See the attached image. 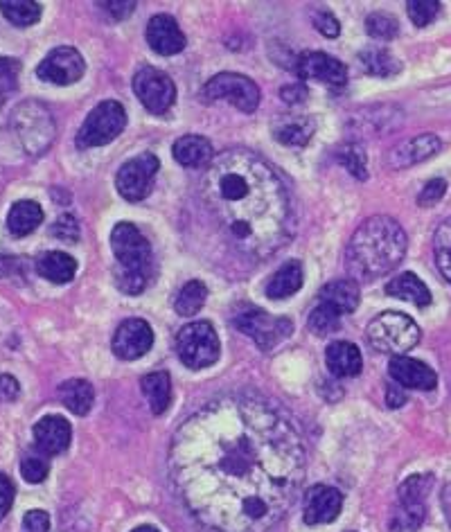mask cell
<instances>
[{
    "label": "cell",
    "instance_id": "obj_48",
    "mask_svg": "<svg viewBox=\"0 0 451 532\" xmlns=\"http://www.w3.org/2000/svg\"><path fill=\"white\" fill-rule=\"evenodd\" d=\"M19 395H21V386L16 377L0 375V399H3V402H14Z\"/></svg>",
    "mask_w": 451,
    "mask_h": 532
},
{
    "label": "cell",
    "instance_id": "obj_36",
    "mask_svg": "<svg viewBox=\"0 0 451 532\" xmlns=\"http://www.w3.org/2000/svg\"><path fill=\"white\" fill-rule=\"evenodd\" d=\"M336 158L339 163L346 167L350 174H355L357 179H368V163H366V152L355 143H348L336 149Z\"/></svg>",
    "mask_w": 451,
    "mask_h": 532
},
{
    "label": "cell",
    "instance_id": "obj_49",
    "mask_svg": "<svg viewBox=\"0 0 451 532\" xmlns=\"http://www.w3.org/2000/svg\"><path fill=\"white\" fill-rule=\"evenodd\" d=\"M280 95H282V100H285L287 104H298V102H303L305 97H307V88H305V84H291V86L282 88Z\"/></svg>",
    "mask_w": 451,
    "mask_h": 532
},
{
    "label": "cell",
    "instance_id": "obj_37",
    "mask_svg": "<svg viewBox=\"0 0 451 532\" xmlns=\"http://www.w3.org/2000/svg\"><path fill=\"white\" fill-rule=\"evenodd\" d=\"M309 330H312L316 336H327L336 332L341 327V314L334 312L332 307L327 305H318L312 309V314H309Z\"/></svg>",
    "mask_w": 451,
    "mask_h": 532
},
{
    "label": "cell",
    "instance_id": "obj_7",
    "mask_svg": "<svg viewBox=\"0 0 451 532\" xmlns=\"http://www.w3.org/2000/svg\"><path fill=\"white\" fill-rule=\"evenodd\" d=\"M433 487L431 474H415L397 490V508L391 521L393 532H418L427 519V496Z\"/></svg>",
    "mask_w": 451,
    "mask_h": 532
},
{
    "label": "cell",
    "instance_id": "obj_42",
    "mask_svg": "<svg viewBox=\"0 0 451 532\" xmlns=\"http://www.w3.org/2000/svg\"><path fill=\"white\" fill-rule=\"evenodd\" d=\"M48 472H50V467L43 458H37V456L23 458L21 474L28 483H43L48 478Z\"/></svg>",
    "mask_w": 451,
    "mask_h": 532
},
{
    "label": "cell",
    "instance_id": "obj_9",
    "mask_svg": "<svg viewBox=\"0 0 451 532\" xmlns=\"http://www.w3.org/2000/svg\"><path fill=\"white\" fill-rule=\"evenodd\" d=\"M219 336L208 321H194L176 334V352L183 366L203 370L219 359Z\"/></svg>",
    "mask_w": 451,
    "mask_h": 532
},
{
    "label": "cell",
    "instance_id": "obj_26",
    "mask_svg": "<svg viewBox=\"0 0 451 532\" xmlns=\"http://www.w3.org/2000/svg\"><path fill=\"white\" fill-rule=\"evenodd\" d=\"M37 271L41 278L55 282V285H66V282L75 278L77 262L73 260V257L61 251H48V253L39 255Z\"/></svg>",
    "mask_w": 451,
    "mask_h": 532
},
{
    "label": "cell",
    "instance_id": "obj_6",
    "mask_svg": "<svg viewBox=\"0 0 451 532\" xmlns=\"http://www.w3.org/2000/svg\"><path fill=\"white\" fill-rule=\"evenodd\" d=\"M10 127L28 154H43L55 140V120L39 102H23L14 109Z\"/></svg>",
    "mask_w": 451,
    "mask_h": 532
},
{
    "label": "cell",
    "instance_id": "obj_40",
    "mask_svg": "<svg viewBox=\"0 0 451 532\" xmlns=\"http://www.w3.org/2000/svg\"><path fill=\"white\" fill-rule=\"evenodd\" d=\"M406 10H409V19L418 25V28H424V25H429L438 16L440 3L438 0H409Z\"/></svg>",
    "mask_w": 451,
    "mask_h": 532
},
{
    "label": "cell",
    "instance_id": "obj_13",
    "mask_svg": "<svg viewBox=\"0 0 451 532\" xmlns=\"http://www.w3.org/2000/svg\"><path fill=\"white\" fill-rule=\"evenodd\" d=\"M134 93L147 111L165 115L176 102V86L163 70L140 68L134 77Z\"/></svg>",
    "mask_w": 451,
    "mask_h": 532
},
{
    "label": "cell",
    "instance_id": "obj_31",
    "mask_svg": "<svg viewBox=\"0 0 451 532\" xmlns=\"http://www.w3.org/2000/svg\"><path fill=\"white\" fill-rule=\"evenodd\" d=\"M359 64L368 75L375 77H393L402 70L400 61L393 57V52L386 48H368L359 55Z\"/></svg>",
    "mask_w": 451,
    "mask_h": 532
},
{
    "label": "cell",
    "instance_id": "obj_38",
    "mask_svg": "<svg viewBox=\"0 0 451 532\" xmlns=\"http://www.w3.org/2000/svg\"><path fill=\"white\" fill-rule=\"evenodd\" d=\"M19 75H21L19 61L10 57H0V109H3L7 95L14 93L16 86H19Z\"/></svg>",
    "mask_w": 451,
    "mask_h": 532
},
{
    "label": "cell",
    "instance_id": "obj_35",
    "mask_svg": "<svg viewBox=\"0 0 451 532\" xmlns=\"http://www.w3.org/2000/svg\"><path fill=\"white\" fill-rule=\"evenodd\" d=\"M433 255L442 278L451 282V217L442 221L433 235Z\"/></svg>",
    "mask_w": 451,
    "mask_h": 532
},
{
    "label": "cell",
    "instance_id": "obj_18",
    "mask_svg": "<svg viewBox=\"0 0 451 532\" xmlns=\"http://www.w3.org/2000/svg\"><path fill=\"white\" fill-rule=\"evenodd\" d=\"M440 149H442V140L438 136H433V133H420V136L397 145L393 152L386 156V163L388 167H393V170H404V167L429 161V158L436 156Z\"/></svg>",
    "mask_w": 451,
    "mask_h": 532
},
{
    "label": "cell",
    "instance_id": "obj_10",
    "mask_svg": "<svg viewBox=\"0 0 451 532\" xmlns=\"http://www.w3.org/2000/svg\"><path fill=\"white\" fill-rule=\"evenodd\" d=\"M235 327L242 334L251 336V339L258 343V348L269 352L276 348L278 343L289 339L291 332H294V325H291L289 318H278L258 309L253 305H244L240 312L235 314Z\"/></svg>",
    "mask_w": 451,
    "mask_h": 532
},
{
    "label": "cell",
    "instance_id": "obj_11",
    "mask_svg": "<svg viewBox=\"0 0 451 532\" xmlns=\"http://www.w3.org/2000/svg\"><path fill=\"white\" fill-rule=\"evenodd\" d=\"M201 97L206 102L226 100L235 104L244 113H253L260 106V88L253 79L237 73H219L201 88Z\"/></svg>",
    "mask_w": 451,
    "mask_h": 532
},
{
    "label": "cell",
    "instance_id": "obj_4",
    "mask_svg": "<svg viewBox=\"0 0 451 532\" xmlns=\"http://www.w3.org/2000/svg\"><path fill=\"white\" fill-rule=\"evenodd\" d=\"M111 248L120 262V273L116 276L118 289L127 296L143 294L154 271L152 246H149L143 230L129 224V221H120L111 230Z\"/></svg>",
    "mask_w": 451,
    "mask_h": 532
},
{
    "label": "cell",
    "instance_id": "obj_29",
    "mask_svg": "<svg viewBox=\"0 0 451 532\" xmlns=\"http://www.w3.org/2000/svg\"><path fill=\"white\" fill-rule=\"evenodd\" d=\"M43 224V208L37 201H19L14 203L10 215H7V228L14 237H25Z\"/></svg>",
    "mask_w": 451,
    "mask_h": 532
},
{
    "label": "cell",
    "instance_id": "obj_52",
    "mask_svg": "<svg viewBox=\"0 0 451 532\" xmlns=\"http://www.w3.org/2000/svg\"><path fill=\"white\" fill-rule=\"evenodd\" d=\"M131 532H161V530H158V528H154V526H140V528H136V530H131Z\"/></svg>",
    "mask_w": 451,
    "mask_h": 532
},
{
    "label": "cell",
    "instance_id": "obj_43",
    "mask_svg": "<svg viewBox=\"0 0 451 532\" xmlns=\"http://www.w3.org/2000/svg\"><path fill=\"white\" fill-rule=\"evenodd\" d=\"M445 192H447V183L442 179H433L424 185V190L420 192V197H418V203L422 208H429V206H433V203H438L442 197H445Z\"/></svg>",
    "mask_w": 451,
    "mask_h": 532
},
{
    "label": "cell",
    "instance_id": "obj_27",
    "mask_svg": "<svg viewBox=\"0 0 451 532\" xmlns=\"http://www.w3.org/2000/svg\"><path fill=\"white\" fill-rule=\"evenodd\" d=\"M140 386H143V393L149 399V409H152L154 415H163L167 409H170L172 379L165 370L149 372V375H145L143 381H140Z\"/></svg>",
    "mask_w": 451,
    "mask_h": 532
},
{
    "label": "cell",
    "instance_id": "obj_28",
    "mask_svg": "<svg viewBox=\"0 0 451 532\" xmlns=\"http://www.w3.org/2000/svg\"><path fill=\"white\" fill-rule=\"evenodd\" d=\"M386 294L400 300H409L415 307L431 305V291L415 273H402L386 285Z\"/></svg>",
    "mask_w": 451,
    "mask_h": 532
},
{
    "label": "cell",
    "instance_id": "obj_51",
    "mask_svg": "<svg viewBox=\"0 0 451 532\" xmlns=\"http://www.w3.org/2000/svg\"><path fill=\"white\" fill-rule=\"evenodd\" d=\"M440 503H442V510H445V514H447V521L451 523V483H447L445 490H442Z\"/></svg>",
    "mask_w": 451,
    "mask_h": 532
},
{
    "label": "cell",
    "instance_id": "obj_47",
    "mask_svg": "<svg viewBox=\"0 0 451 532\" xmlns=\"http://www.w3.org/2000/svg\"><path fill=\"white\" fill-rule=\"evenodd\" d=\"M100 7L104 12H109L113 19H127V16L136 12L134 0H120V3H116V0H109V3H100Z\"/></svg>",
    "mask_w": 451,
    "mask_h": 532
},
{
    "label": "cell",
    "instance_id": "obj_33",
    "mask_svg": "<svg viewBox=\"0 0 451 532\" xmlns=\"http://www.w3.org/2000/svg\"><path fill=\"white\" fill-rule=\"evenodd\" d=\"M208 300V287L203 285L201 280H190L188 285H183V289L179 291V296L174 300V309L179 316H194L199 314L203 305H206Z\"/></svg>",
    "mask_w": 451,
    "mask_h": 532
},
{
    "label": "cell",
    "instance_id": "obj_16",
    "mask_svg": "<svg viewBox=\"0 0 451 532\" xmlns=\"http://www.w3.org/2000/svg\"><path fill=\"white\" fill-rule=\"evenodd\" d=\"M300 79H314L327 86H343L348 82V68L325 52H303L294 64Z\"/></svg>",
    "mask_w": 451,
    "mask_h": 532
},
{
    "label": "cell",
    "instance_id": "obj_20",
    "mask_svg": "<svg viewBox=\"0 0 451 532\" xmlns=\"http://www.w3.org/2000/svg\"><path fill=\"white\" fill-rule=\"evenodd\" d=\"M388 372L397 386L415 388V390H433L438 386V377L427 363L411 357H393L388 363Z\"/></svg>",
    "mask_w": 451,
    "mask_h": 532
},
{
    "label": "cell",
    "instance_id": "obj_41",
    "mask_svg": "<svg viewBox=\"0 0 451 532\" xmlns=\"http://www.w3.org/2000/svg\"><path fill=\"white\" fill-rule=\"evenodd\" d=\"M50 233H52V237L61 239V242L75 244L77 239H79V233H82V230H79V224H77V219H75L73 215H61V217L55 221V224H52Z\"/></svg>",
    "mask_w": 451,
    "mask_h": 532
},
{
    "label": "cell",
    "instance_id": "obj_46",
    "mask_svg": "<svg viewBox=\"0 0 451 532\" xmlns=\"http://www.w3.org/2000/svg\"><path fill=\"white\" fill-rule=\"evenodd\" d=\"M14 503V485L10 481V476H5L0 472V521L7 517Z\"/></svg>",
    "mask_w": 451,
    "mask_h": 532
},
{
    "label": "cell",
    "instance_id": "obj_39",
    "mask_svg": "<svg viewBox=\"0 0 451 532\" xmlns=\"http://www.w3.org/2000/svg\"><path fill=\"white\" fill-rule=\"evenodd\" d=\"M397 30H400V25L393 19L391 14H370L366 19V32L370 37H375L379 41H391L397 37Z\"/></svg>",
    "mask_w": 451,
    "mask_h": 532
},
{
    "label": "cell",
    "instance_id": "obj_2",
    "mask_svg": "<svg viewBox=\"0 0 451 532\" xmlns=\"http://www.w3.org/2000/svg\"><path fill=\"white\" fill-rule=\"evenodd\" d=\"M203 201L244 255L276 253L291 235V203L276 170L246 149L219 154L201 181Z\"/></svg>",
    "mask_w": 451,
    "mask_h": 532
},
{
    "label": "cell",
    "instance_id": "obj_44",
    "mask_svg": "<svg viewBox=\"0 0 451 532\" xmlns=\"http://www.w3.org/2000/svg\"><path fill=\"white\" fill-rule=\"evenodd\" d=\"M314 25H316V30H318V32H323L327 39L339 37V32H341L339 21H336V19H334V14H332V12H327V10H318V12H314Z\"/></svg>",
    "mask_w": 451,
    "mask_h": 532
},
{
    "label": "cell",
    "instance_id": "obj_3",
    "mask_svg": "<svg viewBox=\"0 0 451 532\" xmlns=\"http://www.w3.org/2000/svg\"><path fill=\"white\" fill-rule=\"evenodd\" d=\"M404 228L393 217H370L357 228L348 244V271L352 280L373 282L395 271L406 255Z\"/></svg>",
    "mask_w": 451,
    "mask_h": 532
},
{
    "label": "cell",
    "instance_id": "obj_24",
    "mask_svg": "<svg viewBox=\"0 0 451 532\" xmlns=\"http://www.w3.org/2000/svg\"><path fill=\"white\" fill-rule=\"evenodd\" d=\"M174 158L179 161L183 167H208L215 158H212V145L206 138L201 136H183L174 143Z\"/></svg>",
    "mask_w": 451,
    "mask_h": 532
},
{
    "label": "cell",
    "instance_id": "obj_8",
    "mask_svg": "<svg viewBox=\"0 0 451 532\" xmlns=\"http://www.w3.org/2000/svg\"><path fill=\"white\" fill-rule=\"evenodd\" d=\"M127 127V111L120 102H102L88 113L82 129H79L75 143L79 149H93L109 145Z\"/></svg>",
    "mask_w": 451,
    "mask_h": 532
},
{
    "label": "cell",
    "instance_id": "obj_19",
    "mask_svg": "<svg viewBox=\"0 0 451 532\" xmlns=\"http://www.w3.org/2000/svg\"><path fill=\"white\" fill-rule=\"evenodd\" d=\"M70 438H73V429L61 415H46V418L34 424V445L46 456L64 454L70 445Z\"/></svg>",
    "mask_w": 451,
    "mask_h": 532
},
{
    "label": "cell",
    "instance_id": "obj_30",
    "mask_svg": "<svg viewBox=\"0 0 451 532\" xmlns=\"http://www.w3.org/2000/svg\"><path fill=\"white\" fill-rule=\"evenodd\" d=\"M59 397L66 409L75 415H86L95 402V390L91 381L86 379H68L59 386Z\"/></svg>",
    "mask_w": 451,
    "mask_h": 532
},
{
    "label": "cell",
    "instance_id": "obj_14",
    "mask_svg": "<svg viewBox=\"0 0 451 532\" xmlns=\"http://www.w3.org/2000/svg\"><path fill=\"white\" fill-rule=\"evenodd\" d=\"M86 70L84 57L79 55L75 48H55L46 55V59L37 66V75L43 82L57 84V86H70L75 84L77 79H82Z\"/></svg>",
    "mask_w": 451,
    "mask_h": 532
},
{
    "label": "cell",
    "instance_id": "obj_15",
    "mask_svg": "<svg viewBox=\"0 0 451 532\" xmlns=\"http://www.w3.org/2000/svg\"><path fill=\"white\" fill-rule=\"evenodd\" d=\"M154 332L143 318H129L113 334V352L125 361H136L152 350Z\"/></svg>",
    "mask_w": 451,
    "mask_h": 532
},
{
    "label": "cell",
    "instance_id": "obj_12",
    "mask_svg": "<svg viewBox=\"0 0 451 532\" xmlns=\"http://www.w3.org/2000/svg\"><path fill=\"white\" fill-rule=\"evenodd\" d=\"M158 156L143 152L120 167L116 176V188L127 201H143L152 192L154 179L158 174Z\"/></svg>",
    "mask_w": 451,
    "mask_h": 532
},
{
    "label": "cell",
    "instance_id": "obj_22",
    "mask_svg": "<svg viewBox=\"0 0 451 532\" xmlns=\"http://www.w3.org/2000/svg\"><path fill=\"white\" fill-rule=\"evenodd\" d=\"M325 361L334 377H357L364 368L359 348L348 341H334L325 352Z\"/></svg>",
    "mask_w": 451,
    "mask_h": 532
},
{
    "label": "cell",
    "instance_id": "obj_21",
    "mask_svg": "<svg viewBox=\"0 0 451 532\" xmlns=\"http://www.w3.org/2000/svg\"><path fill=\"white\" fill-rule=\"evenodd\" d=\"M147 43L158 55L172 57L185 48V34L172 16L158 14L147 25Z\"/></svg>",
    "mask_w": 451,
    "mask_h": 532
},
{
    "label": "cell",
    "instance_id": "obj_45",
    "mask_svg": "<svg viewBox=\"0 0 451 532\" xmlns=\"http://www.w3.org/2000/svg\"><path fill=\"white\" fill-rule=\"evenodd\" d=\"M25 532H48L50 530V514L43 510H32L23 517Z\"/></svg>",
    "mask_w": 451,
    "mask_h": 532
},
{
    "label": "cell",
    "instance_id": "obj_17",
    "mask_svg": "<svg viewBox=\"0 0 451 532\" xmlns=\"http://www.w3.org/2000/svg\"><path fill=\"white\" fill-rule=\"evenodd\" d=\"M343 494L330 485H314L305 494L303 517L309 526H323L332 523L341 514Z\"/></svg>",
    "mask_w": 451,
    "mask_h": 532
},
{
    "label": "cell",
    "instance_id": "obj_34",
    "mask_svg": "<svg viewBox=\"0 0 451 532\" xmlns=\"http://www.w3.org/2000/svg\"><path fill=\"white\" fill-rule=\"evenodd\" d=\"M276 140H280L282 145L289 147H303L309 143L314 133V122L309 118H289L276 127Z\"/></svg>",
    "mask_w": 451,
    "mask_h": 532
},
{
    "label": "cell",
    "instance_id": "obj_1",
    "mask_svg": "<svg viewBox=\"0 0 451 532\" xmlns=\"http://www.w3.org/2000/svg\"><path fill=\"white\" fill-rule=\"evenodd\" d=\"M305 463L294 420L253 395L212 399L170 445L174 490L210 532H269L294 503Z\"/></svg>",
    "mask_w": 451,
    "mask_h": 532
},
{
    "label": "cell",
    "instance_id": "obj_32",
    "mask_svg": "<svg viewBox=\"0 0 451 532\" xmlns=\"http://www.w3.org/2000/svg\"><path fill=\"white\" fill-rule=\"evenodd\" d=\"M0 12H3L5 19L16 25V28H30V25L41 21L43 7L34 3V0H3V3H0Z\"/></svg>",
    "mask_w": 451,
    "mask_h": 532
},
{
    "label": "cell",
    "instance_id": "obj_50",
    "mask_svg": "<svg viewBox=\"0 0 451 532\" xmlns=\"http://www.w3.org/2000/svg\"><path fill=\"white\" fill-rule=\"evenodd\" d=\"M386 402L388 406H391V409H400L402 404H406V393H404V388L402 386H388L386 390Z\"/></svg>",
    "mask_w": 451,
    "mask_h": 532
},
{
    "label": "cell",
    "instance_id": "obj_23",
    "mask_svg": "<svg viewBox=\"0 0 451 532\" xmlns=\"http://www.w3.org/2000/svg\"><path fill=\"white\" fill-rule=\"evenodd\" d=\"M359 300H361V291L352 278L327 282V285L321 289V303L332 307L334 312H339L341 316L355 312L359 307Z\"/></svg>",
    "mask_w": 451,
    "mask_h": 532
},
{
    "label": "cell",
    "instance_id": "obj_25",
    "mask_svg": "<svg viewBox=\"0 0 451 532\" xmlns=\"http://www.w3.org/2000/svg\"><path fill=\"white\" fill-rule=\"evenodd\" d=\"M303 278H305L303 264L291 260L287 264H282L280 269L273 273L271 280L267 282V289L264 291H267V296L271 300L289 298V296H294L300 287H303Z\"/></svg>",
    "mask_w": 451,
    "mask_h": 532
},
{
    "label": "cell",
    "instance_id": "obj_5",
    "mask_svg": "<svg viewBox=\"0 0 451 532\" xmlns=\"http://www.w3.org/2000/svg\"><path fill=\"white\" fill-rule=\"evenodd\" d=\"M366 336L375 350L393 357H406V352L420 343V327L411 316L384 312L370 321Z\"/></svg>",
    "mask_w": 451,
    "mask_h": 532
}]
</instances>
